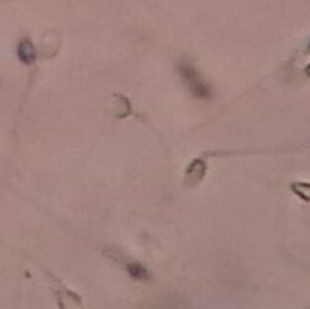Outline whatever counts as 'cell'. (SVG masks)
<instances>
[{"instance_id":"7a4b0ae2","label":"cell","mask_w":310,"mask_h":309,"mask_svg":"<svg viewBox=\"0 0 310 309\" xmlns=\"http://www.w3.org/2000/svg\"><path fill=\"white\" fill-rule=\"evenodd\" d=\"M127 269H128V273H130V275L133 276V278L138 279V280H145V279L149 278L147 270L143 268V266L138 265V263H131V265H128Z\"/></svg>"},{"instance_id":"6da1fadb","label":"cell","mask_w":310,"mask_h":309,"mask_svg":"<svg viewBox=\"0 0 310 309\" xmlns=\"http://www.w3.org/2000/svg\"><path fill=\"white\" fill-rule=\"evenodd\" d=\"M181 74H182L183 80L186 85H188L189 90L194 96L199 97V99H207L211 96L210 87L206 85L203 78L200 77L195 68L188 64H182L181 66Z\"/></svg>"}]
</instances>
